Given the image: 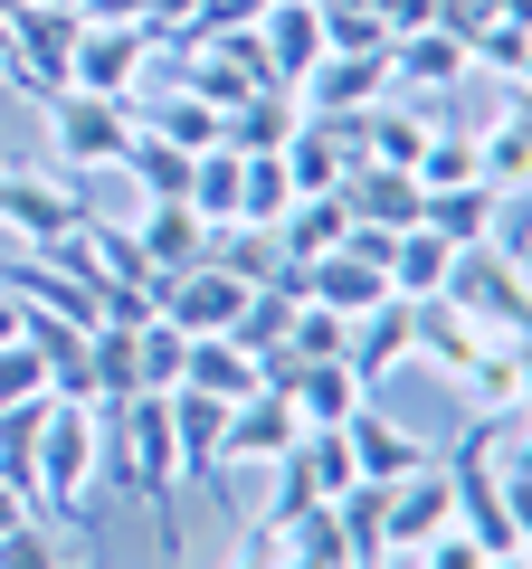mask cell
<instances>
[{"instance_id": "1", "label": "cell", "mask_w": 532, "mask_h": 569, "mask_svg": "<svg viewBox=\"0 0 532 569\" xmlns=\"http://www.w3.org/2000/svg\"><path fill=\"white\" fill-rule=\"evenodd\" d=\"M96 475H105V408L48 399L39 408V447H29V512L86 531L96 522Z\"/></svg>"}, {"instance_id": "2", "label": "cell", "mask_w": 532, "mask_h": 569, "mask_svg": "<svg viewBox=\"0 0 532 569\" xmlns=\"http://www.w3.org/2000/svg\"><path fill=\"white\" fill-rule=\"evenodd\" d=\"M105 456H115V485L152 503L162 550H181V512H171V493H181V456H171V389H144V399L105 408Z\"/></svg>"}, {"instance_id": "3", "label": "cell", "mask_w": 532, "mask_h": 569, "mask_svg": "<svg viewBox=\"0 0 532 569\" xmlns=\"http://www.w3.org/2000/svg\"><path fill=\"white\" fill-rule=\"evenodd\" d=\"M513 427L523 418H475L466 437H456V456H437V466H447V493H456V522H466L494 560H504V550H532V522L504 503V437Z\"/></svg>"}, {"instance_id": "4", "label": "cell", "mask_w": 532, "mask_h": 569, "mask_svg": "<svg viewBox=\"0 0 532 569\" xmlns=\"http://www.w3.org/2000/svg\"><path fill=\"white\" fill-rule=\"evenodd\" d=\"M77 29H86V10H29V0H10V77H0V86H20L29 104L67 96Z\"/></svg>"}, {"instance_id": "5", "label": "cell", "mask_w": 532, "mask_h": 569, "mask_svg": "<svg viewBox=\"0 0 532 569\" xmlns=\"http://www.w3.org/2000/svg\"><path fill=\"white\" fill-rule=\"evenodd\" d=\"M48 142H58V171L77 181V171H115L124 162V142H134V104L115 96H48Z\"/></svg>"}, {"instance_id": "6", "label": "cell", "mask_w": 532, "mask_h": 569, "mask_svg": "<svg viewBox=\"0 0 532 569\" xmlns=\"http://www.w3.org/2000/svg\"><path fill=\"white\" fill-rule=\"evenodd\" d=\"M152 48H162V39H152L144 20H86V29H77V58H67V86H77V96L134 104V96H144Z\"/></svg>"}, {"instance_id": "7", "label": "cell", "mask_w": 532, "mask_h": 569, "mask_svg": "<svg viewBox=\"0 0 532 569\" xmlns=\"http://www.w3.org/2000/svg\"><path fill=\"white\" fill-rule=\"evenodd\" d=\"M0 228L20 247H48L67 228H86V200L58 162H0Z\"/></svg>"}, {"instance_id": "8", "label": "cell", "mask_w": 532, "mask_h": 569, "mask_svg": "<svg viewBox=\"0 0 532 569\" xmlns=\"http://www.w3.org/2000/svg\"><path fill=\"white\" fill-rule=\"evenodd\" d=\"M466 323H485V332H523L532 323V295H523V266L513 257H494V247H456L447 257V284H437Z\"/></svg>"}, {"instance_id": "9", "label": "cell", "mask_w": 532, "mask_h": 569, "mask_svg": "<svg viewBox=\"0 0 532 569\" xmlns=\"http://www.w3.org/2000/svg\"><path fill=\"white\" fill-rule=\"evenodd\" d=\"M295 399L286 389H257V399H238L228 408V427H219V485L228 475H266V466H286V447H295Z\"/></svg>"}, {"instance_id": "10", "label": "cell", "mask_w": 532, "mask_h": 569, "mask_svg": "<svg viewBox=\"0 0 532 569\" xmlns=\"http://www.w3.org/2000/svg\"><path fill=\"white\" fill-rule=\"evenodd\" d=\"M456 522V493H447V466H418V475H400V485H390V503H381V550L390 560H410L418 541H428V531H447Z\"/></svg>"}, {"instance_id": "11", "label": "cell", "mask_w": 532, "mask_h": 569, "mask_svg": "<svg viewBox=\"0 0 532 569\" xmlns=\"http://www.w3.org/2000/svg\"><path fill=\"white\" fill-rule=\"evenodd\" d=\"M247 295H257V284L219 276V266L200 257V266H181V276H162V305H152V313H162L171 332H228L247 313Z\"/></svg>"}, {"instance_id": "12", "label": "cell", "mask_w": 532, "mask_h": 569, "mask_svg": "<svg viewBox=\"0 0 532 569\" xmlns=\"http://www.w3.org/2000/svg\"><path fill=\"white\" fill-rule=\"evenodd\" d=\"M390 96V58H343V48H324V58L305 67V86H295V104L305 114H362V104Z\"/></svg>"}, {"instance_id": "13", "label": "cell", "mask_w": 532, "mask_h": 569, "mask_svg": "<svg viewBox=\"0 0 532 569\" xmlns=\"http://www.w3.org/2000/svg\"><path fill=\"white\" fill-rule=\"evenodd\" d=\"M343 437H352V466H362L371 475V485H400V475H418V466H428V437H410V427H400V418H390V408H352V418H343Z\"/></svg>"}, {"instance_id": "14", "label": "cell", "mask_w": 532, "mask_h": 569, "mask_svg": "<svg viewBox=\"0 0 532 569\" xmlns=\"http://www.w3.org/2000/svg\"><path fill=\"white\" fill-rule=\"evenodd\" d=\"M305 305H324V313H352L362 323L371 305H390V276H381V257H362V247H333V257H314L305 266Z\"/></svg>"}, {"instance_id": "15", "label": "cell", "mask_w": 532, "mask_h": 569, "mask_svg": "<svg viewBox=\"0 0 532 569\" xmlns=\"http://www.w3.org/2000/svg\"><path fill=\"white\" fill-rule=\"evenodd\" d=\"M257 48H266V77L276 86H305V67L324 58V10H314V0H266Z\"/></svg>"}, {"instance_id": "16", "label": "cell", "mask_w": 532, "mask_h": 569, "mask_svg": "<svg viewBox=\"0 0 532 569\" xmlns=\"http://www.w3.org/2000/svg\"><path fill=\"white\" fill-rule=\"evenodd\" d=\"M485 342H494V332L466 323L447 295H418V305H410V361H428V370H447V380H466V361H475Z\"/></svg>"}, {"instance_id": "17", "label": "cell", "mask_w": 532, "mask_h": 569, "mask_svg": "<svg viewBox=\"0 0 532 569\" xmlns=\"http://www.w3.org/2000/svg\"><path fill=\"white\" fill-rule=\"evenodd\" d=\"M276 162H286L295 200H305V190H343V171H352V133H343V114H305L286 142H276Z\"/></svg>"}, {"instance_id": "18", "label": "cell", "mask_w": 532, "mask_h": 569, "mask_svg": "<svg viewBox=\"0 0 532 569\" xmlns=\"http://www.w3.org/2000/svg\"><path fill=\"white\" fill-rule=\"evenodd\" d=\"M343 209L352 228H381V238H400V228H418V181L390 162H352L343 171Z\"/></svg>"}, {"instance_id": "19", "label": "cell", "mask_w": 532, "mask_h": 569, "mask_svg": "<svg viewBox=\"0 0 532 569\" xmlns=\"http://www.w3.org/2000/svg\"><path fill=\"white\" fill-rule=\"evenodd\" d=\"M134 247H144L152 276H181V266L209 257V219L190 200H144V219H134Z\"/></svg>"}, {"instance_id": "20", "label": "cell", "mask_w": 532, "mask_h": 569, "mask_svg": "<svg viewBox=\"0 0 532 569\" xmlns=\"http://www.w3.org/2000/svg\"><path fill=\"white\" fill-rule=\"evenodd\" d=\"M181 389H200V399H257L266 389V370H257V351H238L228 332H190V351H181Z\"/></svg>"}, {"instance_id": "21", "label": "cell", "mask_w": 532, "mask_h": 569, "mask_svg": "<svg viewBox=\"0 0 532 569\" xmlns=\"http://www.w3.org/2000/svg\"><path fill=\"white\" fill-rule=\"evenodd\" d=\"M475 181H485V190H523V181H532V123H523V86H513V96L485 114V133H475Z\"/></svg>"}, {"instance_id": "22", "label": "cell", "mask_w": 532, "mask_h": 569, "mask_svg": "<svg viewBox=\"0 0 532 569\" xmlns=\"http://www.w3.org/2000/svg\"><path fill=\"white\" fill-rule=\"evenodd\" d=\"M343 238H352V209H343V190H305V200H286V219H276V257H286V266L333 257Z\"/></svg>"}, {"instance_id": "23", "label": "cell", "mask_w": 532, "mask_h": 569, "mask_svg": "<svg viewBox=\"0 0 532 569\" xmlns=\"http://www.w3.org/2000/svg\"><path fill=\"white\" fill-rule=\"evenodd\" d=\"M295 123H305L295 86H247V96L219 114V142H228V152H276V142H286Z\"/></svg>"}, {"instance_id": "24", "label": "cell", "mask_w": 532, "mask_h": 569, "mask_svg": "<svg viewBox=\"0 0 532 569\" xmlns=\"http://www.w3.org/2000/svg\"><path fill=\"white\" fill-rule=\"evenodd\" d=\"M219 427H228V399L171 389V456H181V485H219Z\"/></svg>"}, {"instance_id": "25", "label": "cell", "mask_w": 532, "mask_h": 569, "mask_svg": "<svg viewBox=\"0 0 532 569\" xmlns=\"http://www.w3.org/2000/svg\"><path fill=\"white\" fill-rule=\"evenodd\" d=\"M523 389H532V361H523V332H494L485 351L466 361V399L485 418H523Z\"/></svg>"}, {"instance_id": "26", "label": "cell", "mask_w": 532, "mask_h": 569, "mask_svg": "<svg viewBox=\"0 0 532 569\" xmlns=\"http://www.w3.org/2000/svg\"><path fill=\"white\" fill-rule=\"evenodd\" d=\"M352 370H362V389H381L390 370L410 361V305H400V295H390V305H371L362 323H352V351H343Z\"/></svg>"}, {"instance_id": "27", "label": "cell", "mask_w": 532, "mask_h": 569, "mask_svg": "<svg viewBox=\"0 0 532 569\" xmlns=\"http://www.w3.org/2000/svg\"><path fill=\"white\" fill-rule=\"evenodd\" d=\"M494 200H504V190H485V181L418 190V228H437L447 247H485V228H494Z\"/></svg>"}, {"instance_id": "28", "label": "cell", "mask_w": 532, "mask_h": 569, "mask_svg": "<svg viewBox=\"0 0 532 569\" xmlns=\"http://www.w3.org/2000/svg\"><path fill=\"white\" fill-rule=\"evenodd\" d=\"M134 123L162 142H181V152H209L219 142V104H200L190 86H162V96H134Z\"/></svg>"}, {"instance_id": "29", "label": "cell", "mask_w": 532, "mask_h": 569, "mask_svg": "<svg viewBox=\"0 0 532 569\" xmlns=\"http://www.w3.org/2000/svg\"><path fill=\"white\" fill-rule=\"evenodd\" d=\"M447 257H456V247L437 238V228H400V238H390V257H381V276H390V295H400V305H418V295H437V284H447Z\"/></svg>"}, {"instance_id": "30", "label": "cell", "mask_w": 532, "mask_h": 569, "mask_svg": "<svg viewBox=\"0 0 532 569\" xmlns=\"http://www.w3.org/2000/svg\"><path fill=\"white\" fill-rule=\"evenodd\" d=\"M190 162H200V152H181V142H162V133H144V123H134V142H124V181L144 190V200H181L190 190Z\"/></svg>"}, {"instance_id": "31", "label": "cell", "mask_w": 532, "mask_h": 569, "mask_svg": "<svg viewBox=\"0 0 532 569\" xmlns=\"http://www.w3.org/2000/svg\"><path fill=\"white\" fill-rule=\"evenodd\" d=\"M466 67H485V77L523 86V67H532V29H523V10H485V20L466 29Z\"/></svg>"}, {"instance_id": "32", "label": "cell", "mask_w": 532, "mask_h": 569, "mask_svg": "<svg viewBox=\"0 0 532 569\" xmlns=\"http://www.w3.org/2000/svg\"><path fill=\"white\" fill-rule=\"evenodd\" d=\"M286 466L305 475V485L324 493V503H333V493H343V485H362V466H352V437H343V427H295Z\"/></svg>"}, {"instance_id": "33", "label": "cell", "mask_w": 532, "mask_h": 569, "mask_svg": "<svg viewBox=\"0 0 532 569\" xmlns=\"http://www.w3.org/2000/svg\"><path fill=\"white\" fill-rule=\"evenodd\" d=\"M209 266L219 276H238V284H276V228H247V219H228V228H209Z\"/></svg>"}, {"instance_id": "34", "label": "cell", "mask_w": 532, "mask_h": 569, "mask_svg": "<svg viewBox=\"0 0 532 569\" xmlns=\"http://www.w3.org/2000/svg\"><path fill=\"white\" fill-rule=\"evenodd\" d=\"M86 351H96V408L144 399V370H134V323H96V332H86Z\"/></svg>"}, {"instance_id": "35", "label": "cell", "mask_w": 532, "mask_h": 569, "mask_svg": "<svg viewBox=\"0 0 532 569\" xmlns=\"http://www.w3.org/2000/svg\"><path fill=\"white\" fill-rule=\"evenodd\" d=\"M181 200L200 209L209 228H228V219H238V152H228V142H209L200 162H190V190H181Z\"/></svg>"}, {"instance_id": "36", "label": "cell", "mask_w": 532, "mask_h": 569, "mask_svg": "<svg viewBox=\"0 0 532 569\" xmlns=\"http://www.w3.org/2000/svg\"><path fill=\"white\" fill-rule=\"evenodd\" d=\"M181 351H190V332H171L162 313L134 323V370H144V389H181Z\"/></svg>"}, {"instance_id": "37", "label": "cell", "mask_w": 532, "mask_h": 569, "mask_svg": "<svg viewBox=\"0 0 532 569\" xmlns=\"http://www.w3.org/2000/svg\"><path fill=\"white\" fill-rule=\"evenodd\" d=\"M20 399H48V361L10 332V342H0V408H20Z\"/></svg>"}, {"instance_id": "38", "label": "cell", "mask_w": 532, "mask_h": 569, "mask_svg": "<svg viewBox=\"0 0 532 569\" xmlns=\"http://www.w3.org/2000/svg\"><path fill=\"white\" fill-rule=\"evenodd\" d=\"M0 569H67V550H58V531H48L39 512H29V522L10 531V541H0Z\"/></svg>"}, {"instance_id": "39", "label": "cell", "mask_w": 532, "mask_h": 569, "mask_svg": "<svg viewBox=\"0 0 532 569\" xmlns=\"http://www.w3.org/2000/svg\"><path fill=\"white\" fill-rule=\"evenodd\" d=\"M362 10L390 29V39H400V29H428V20H437V0H362Z\"/></svg>"}, {"instance_id": "40", "label": "cell", "mask_w": 532, "mask_h": 569, "mask_svg": "<svg viewBox=\"0 0 532 569\" xmlns=\"http://www.w3.org/2000/svg\"><path fill=\"white\" fill-rule=\"evenodd\" d=\"M20 522H29V493H20V485H0V541H10Z\"/></svg>"}, {"instance_id": "41", "label": "cell", "mask_w": 532, "mask_h": 569, "mask_svg": "<svg viewBox=\"0 0 532 569\" xmlns=\"http://www.w3.org/2000/svg\"><path fill=\"white\" fill-rule=\"evenodd\" d=\"M485 569H532V550H504V560H485Z\"/></svg>"}, {"instance_id": "42", "label": "cell", "mask_w": 532, "mask_h": 569, "mask_svg": "<svg viewBox=\"0 0 532 569\" xmlns=\"http://www.w3.org/2000/svg\"><path fill=\"white\" fill-rule=\"evenodd\" d=\"M0 77H10V10H0Z\"/></svg>"}, {"instance_id": "43", "label": "cell", "mask_w": 532, "mask_h": 569, "mask_svg": "<svg viewBox=\"0 0 532 569\" xmlns=\"http://www.w3.org/2000/svg\"><path fill=\"white\" fill-rule=\"evenodd\" d=\"M29 10H86V0H29Z\"/></svg>"}, {"instance_id": "44", "label": "cell", "mask_w": 532, "mask_h": 569, "mask_svg": "<svg viewBox=\"0 0 532 569\" xmlns=\"http://www.w3.org/2000/svg\"><path fill=\"white\" fill-rule=\"evenodd\" d=\"M343 569H400V560H343Z\"/></svg>"}, {"instance_id": "45", "label": "cell", "mask_w": 532, "mask_h": 569, "mask_svg": "<svg viewBox=\"0 0 532 569\" xmlns=\"http://www.w3.org/2000/svg\"><path fill=\"white\" fill-rule=\"evenodd\" d=\"M0 10H10V0H0Z\"/></svg>"}, {"instance_id": "46", "label": "cell", "mask_w": 532, "mask_h": 569, "mask_svg": "<svg viewBox=\"0 0 532 569\" xmlns=\"http://www.w3.org/2000/svg\"><path fill=\"white\" fill-rule=\"evenodd\" d=\"M67 569H77V560H67Z\"/></svg>"}]
</instances>
